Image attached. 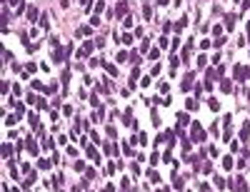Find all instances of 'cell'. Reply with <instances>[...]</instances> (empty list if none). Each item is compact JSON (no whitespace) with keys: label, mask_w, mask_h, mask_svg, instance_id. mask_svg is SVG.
<instances>
[{"label":"cell","mask_w":250,"mask_h":192,"mask_svg":"<svg viewBox=\"0 0 250 192\" xmlns=\"http://www.w3.org/2000/svg\"><path fill=\"white\" fill-rule=\"evenodd\" d=\"M190 140H195V142H203L205 140V130L198 125V122H193V133H190Z\"/></svg>","instance_id":"1"},{"label":"cell","mask_w":250,"mask_h":192,"mask_svg":"<svg viewBox=\"0 0 250 192\" xmlns=\"http://www.w3.org/2000/svg\"><path fill=\"white\" fill-rule=\"evenodd\" d=\"M235 77H238V80L250 77V68H240V65H235Z\"/></svg>","instance_id":"2"},{"label":"cell","mask_w":250,"mask_h":192,"mask_svg":"<svg viewBox=\"0 0 250 192\" xmlns=\"http://www.w3.org/2000/svg\"><path fill=\"white\" fill-rule=\"evenodd\" d=\"M185 125H190V115L180 113V115H178V130H180V127H185Z\"/></svg>","instance_id":"3"},{"label":"cell","mask_w":250,"mask_h":192,"mask_svg":"<svg viewBox=\"0 0 250 192\" xmlns=\"http://www.w3.org/2000/svg\"><path fill=\"white\" fill-rule=\"evenodd\" d=\"M193 77H195L193 73H188V75H185V80H183V90H190V85H193Z\"/></svg>","instance_id":"4"},{"label":"cell","mask_w":250,"mask_h":192,"mask_svg":"<svg viewBox=\"0 0 250 192\" xmlns=\"http://www.w3.org/2000/svg\"><path fill=\"white\" fill-rule=\"evenodd\" d=\"M233 25H235V15H225V28L233 30Z\"/></svg>","instance_id":"5"},{"label":"cell","mask_w":250,"mask_h":192,"mask_svg":"<svg viewBox=\"0 0 250 192\" xmlns=\"http://www.w3.org/2000/svg\"><path fill=\"white\" fill-rule=\"evenodd\" d=\"M173 185H175V190H183V185H185V180H183L180 175H173Z\"/></svg>","instance_id":"6"},{"label":"cell","mask_w":250,"mask_h":192,"mask_svg":"<svg viewBox=\"0 0 250 192\" xmlns=\"http://www.w3.org/2000/svg\"><path fill=\"white\" fill-rule=\"evenodd\" d=\"M90 50H93V42H85V45H83V53H80L78 58H85V55H90Z\"/></svg>","instance_id":"7"},{"label":"cell","mask_w":250,"mask_h":192,"mask_svg":"<svg viewBox=\"0 0 250 192\" xmlns=\"http://www.w3.org/2000/svg\"><path fill=\"white\" fill-rule=\"evenodd\" d=\"M120 40L125 42V45H130V42H133V35H130V33H123V35L118 38V42H120Z\"/></svg>","instance_id":"8"},{"label":"cell","mask_w":250,"mask_h":192,"mask_svg":"<svg viewBox=\"0 0 250 192\" xmlns=\"http://www.w3.org/2000/svg\"><path fill=\"white\" fill-rule=\"evenodd\" d=\"M220 88H223V93H230L233 85H230V80H220Z\"/></svg>","instance_id":"9"},{"label":"cell","mask_w":250,"mask_h":192,"mask_svg":"<svg viewBox=\"0 0 250 192\" xmlns=\"http://www.w3.org/2000/svg\"><path fill=\"white\" fill-rule=\"evenodd\" d=\"M248 133H250V122L243 125V133H240V140H248Z\"/></svg>","instance_id":"10"},{"label":"cell","mask_w":250,"mask_h":192,"mask_svg":"<svg viewBox=\"0 0 250 192\" xmlns=\"http://www.w3.org/2000/svg\"><path fill=\"white\" fill-rule=\"evenodd\" d=\"M88 157H93V160H98V162H100V157H98V150H95V147H88Z\"/></svg>","instance_id":"11"},{"label":"cell","mask_w":250,"mask_h":192,"mask_svg":"<svg viewBox=\"0 0 250 192\" xmlns=\"http://www.w3.org/2000/svg\"><path fill=\"white\" fill-rule=\"evenodd\" d=\"M93 33V28H88V25H83L80 30H78V35H90Z\"/></svg>","instance_id":"12"},{"label":"cell","mask_w":250,"mask_h":192,"mask_svg":"<svg viewBox=\"0 0 250 192\" xmlns=\"http://www.w3.org/2000/svg\"><path fill=\"white\" fill-rule=\"evenodd\" d=\"M148 180H150V182H158V180H160V177H158V173H155V170H150V173H148Z\"/></svg>","instance_id":"13"},{"label":"cell","mask_w":250,"mask_h":192,"mask_svg":"<svg viewBox=\"0 0 250 192\" xmlns=\"http://www.w3.org/2000/svg\"><path fill=\"white\" fill-rule=\"evenodd\" d=\"M3 155H5V157L13 155V147H10V145H3Z\"/></svg>","instance_id":"14"},{"label":"cell","mask_w":250,"mask_h":192,"mask_svg":"<svg viewBox=\"0 0 250 192\" xmlns=\"http://www.w3.org/2000/svg\"><path fill=\"white\" fill-rule=\"evenodd\" d=\"M28 147H30V153H33V155H38V145H35V140H30Z\"/></svg>","instance_id":"15"},{"label":"cell","mask_w":250,"mask_h":192,"mask_svg":"<svg viewBox=\"0 0 250 192\" xmlns=\"http://www.w3.org/2000/svg\"><path fill=\"white\" fill-rule=\"evenodd\" d=\"M223 167H225V170H230V167H233V160H230V157H225V160H223Z\"/></svg>","instance_id":"16"},{"label":"cell","mask_w":250,"mask_h":192,"mask_svg":"<svg viewBox=\"0 0 250 192\" xmlns=\"http://www.w3.org/2000/svg\"><path fill=\"white\" fill-rule=\"evenodd\" d=\"M28 18H30V20H38V10L30 8V10H28Z\"/></svg>","instance_id":"17"},{"label":"cell","mask_w":250,"mask_h":192,"mask_svg":"<svg viewBox=\"0 0 250 192\" xmlns=\"http://www.w3.org/2000/svg\"><path fill=\"white\" fill-rule=\"evenodd\" d=\"M158 162H160V155L153 153V155H150V165H158Z\"/></svg>","instance_id":"18"},{"label":"cell","mask_w":250,"mask_h":192,"mask_svg":"<svg viewBox=\"0 0 250 192\" xmlns=\"http://www.w3.org/2000/svg\"><path fill=\"white\" fill-rule=\"evenodd\" d=\"M38 167H40V170H48V167H50V162H48V160H40V162H38Z\"/></svg>","instance_id":"19"},{"label":"cell","mask_w":250,"mask_h":192,"mask_svg":"<svg viewBox=\"0 0 250 192\" xmlns=\"http://www.w3.org/2000/svg\"><path fill=\"white\" fill-rule=\"evenodd\" d=\"M148 48H150V42H148V40H143V42H140V53H145Z\"/></svg>","instance_id":"20"},{"label":"cell","mask_w":250,"mask_h":192,"mask_svg":"<svg viewBox=\"0 0 250 192\" xmlns=\"http://www.w3.org/2000/svg\"><path fill=\"white\" fill-rule=\"evenodd\" d=\"M105 70H108V73H110V75H113V77H115V75H118V70H115V65H105Z\"/></svg>","instance_id":"21"},{"label":"cell","mask_w":250,"mask_h":192,"mask_svg":"<svg viewBox=\"0 0 250 192\" xmlns=\"http://www.w3.org/2000/svg\"><path fill=\"white\" fill-rule=\"evenodd\" d=\"M103 192H115V190H113V185H108V187H105V190H103Z\"/></svg>","instance_id":"22"},{"label":"cell","mask_w":250,"mask_h":192,"mask_svg":"<svg viewBox=\"0 0 250 192\" xmlns=\"http://www.w3.org/2000/svg\"><path fill=\"white\" fill-rule=\"evenodd\" d=\"M158 3H160V5H168V0H158Z\"/></svg>","instance_id":"23"},{"label":"cell","mask_w":250,"mask_h":192,"mask_svg":"<svg viewBox=\"0 0 250 192\" xmlns=\"http://www.w3.org/2000/svg\"><path fill=\"white\" fill-rule=\"evenodd\" d=\"M158 192H168V190H158Z\"/></svg>","instance_id":"24"}]
</instances>
